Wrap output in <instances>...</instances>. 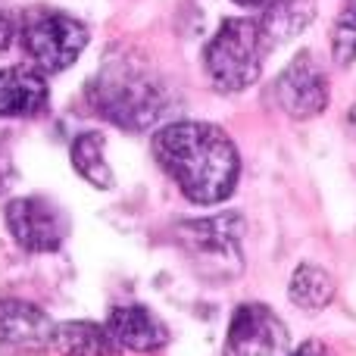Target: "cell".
<instances>
[{"label": "cell", "instance_id": "cell-20", "mask_svg": "<svg viewBox=\"0 0 356 356\" xmlns=\"http://www.w3.org/2000/svg\"><path fill=\"white\" fill-rule=\"evenodd\" d=\"M347 122H350V129L356 131V104L350 106V113H347Z\"/></svg>", "mask_w": 356, "mask_h": 356}, {"label": "cell", "instance_id": "cell-4", "mask_svg": "<svg viewBox=\"0 0 356 356\" xmlns=\"http://www.w3.org/2000/svg\"><path fill=\"white\" fill-rule=\"evenodd\" d=\"M19 50L25 66L41 75H54L79 63L81 50L88 47V29L75 16L54 6H31L19 16Z\"/></svg>", "mask_w": 356, "mask_h": 356}, {"label": "cell", "instance_id": "cell-15", "mask_svg": "<svg viewBox=\"0 0 356 356\" xmlns=\"http://www.w3.org/2000/svg\"><path fill=\"white\" fill-rule=\"evenodd\" d=\"M288 294H291V303L300 309H325L328 303L334 300V282L322 266L316 263H300L291 275V284H288Z\"/></svg>", "mask_w": 356, "mask_h": 356}, {"label": "cell", "instance_id": "cell-3", "mask_svg": "<svg viewBox=\"0 0 356 356\" xmlns=\"http://www.w3.org/2000/svg\"><path fill=\"white\" fill-rule=\"evenodd\" d=\"M266 54L269 47L257 19H225L203 47V69L209 85L222 94L247 91L263 72Z\"/></svg>", "mask_w": 356, "mask_h": 356}, {"label": "cell", "instance_id": "cell-18", "mask_svg": "<svg viewBox=\"0 0 356 356\" xmlns=\"http://www.w3.org/2000/svg\"><path fill=\"white\" fill-rule=\"evenodd\" d=\"M291 356H332V353H328V347L319 344V341H307V344H300Z\"/></svg>", "mask_w": 356, "mask_h": 356}, {"label": "cell", "instance_id": "cell-17", "mask_svg": "<svg viewBox=\"0 0 356 356\" xmlns=\"http://www.w3.org/2000/svg\"><path fill=\"white\" fill-rule=\"evenodd\" d=\"M19 38V16L10 10H0V54L10 50Z\"/></svg>", "mask_w": 356, "mask_h": 356}, {"label": "cell", "instance_id": "cell-10", "mask_svg": "<svg viewBox=\"0 0 356 356\" xmlns=\"http://www.w3.org/2000/svg\"><path fill=\"white\" fill-rule=\"evenodd\" d=\"M113 341L119 350H131V353H156L169 344V328L160 322V316L150 313L147 307H116L106 319Z\"/></svg>", "mask_w": 356, "mask_h": 356}, {"label": "cell", "instance_id": "cell-6", "mask_svg": "<svg viewBox=\"0 0 356 356\" xmlns=\"http://www.w3.org/2000/svg\"><path fill=\"white\" fill-rule=\"evenodd\" d=\"M6 228H10L13 241L29 253H54L69 234V219L63 209L47 197H16L6 203L3 209Z\"/></svg>", "mask_w": 356, "mask_h": 356}, {"label": "cell", "instance_id": "cell-19", "mask_svg": "<svg viewBox=\"0 0 356 356\" xmlns=\"http://www.w3.org/2000/svg\"><path fill=\"white\" fill-rule=\"evenodd\" d=\"M232 3L244 6V10H263V6H266V0H232Z\"/></svg>", "mask_w": 356, "mask_h": 356}, {"label": "cell", "instance_id": "cell-11", "mask_svg": "<svg viewBox=\"0 0 356 356\" xmlns=\"http://www.w3.org/2000/svg\"><path fill=\"white\" fill-rule=\"evenodd\" d=\"M47 79L31 66L0 69V119H29L47 110Z\"/></svg>", "mask_w": 356, "mask_h": 356}, {"label": "cell", "instance_id": "cell-12", "mask_svg": "<svg viewBox=\"0 0 356 356\" xmlns=\"http://www.w3.org/2000/svg\"><path fill=\"white\" fill-rule=\"evenodd\" d=\"M316 0H266V6L259 10V31L266 38V47H278L288 44L307 29L316 19Z\"/></svg>", "mask_w": 356, "mask_h": 356}, {"label": "cell", "instance_id": "cell-16", "mask_svg": "<svg viewBox=\"0 0 356 356\" xmlns=\"http://www.w3.org/2000/svg\"><path fill=\"white\" fill-rule=\"evenodd\" d=\"M332 56L334 66L347 69L356 60V3L344 6L332 25Z\"/></svg>", "mask_w": 356, "mask_h": 356}, {"label": "cell", "instance_id": "cell-7", "mask_svg": "<svg viewBox=\"0 0 356 356\" xmlns=\"http://www.w3.org/2000/svg\"><path fill=\"white\" fill-rule=\"evenodd\" d=\"M275 104L297 122L316 119L328 106V75L309 50H300L272 85Z\"/></svg>", "mask_w": 356, "mask_h": 356}, {"label": "cell", "instance_id": "cell-8", "mask_svg": "<svg viewBox=\"0 0 356 356\" xmlns=\"http://www.w3.org/2000/svg\"><path fill=\"white\" fill-rule=\"evenodd\" d=\"M225 356H291V334L266 303H241L228 322Z\"/></svg>", "mask_w": 356, "mask_h": 356}, {"label": "cell", "instance_id": "cell-2", "mask_svg": "<svg viewBox=\"0 0 356 356\" xmlns=\"http://www.w3.org/2000/svg\"><path fill=\"white\" fill-rule=\"evenodd\" d=\"M88 104L106 122L129 131H144L169 113V88L147 63L131 54H113L88 81Z\"/></svg>", "mask_w": 356, "mask_h": 356}, {"label": "cell", "instance_id": "cell-13", "mask_svg": "<svg viewBox=\"0 0 356 356\" xmlns=\"http://www.w3.org/2000/svg\"><path fill=\"white\" fill-rule=\"evenodd\" d=\"M50 350H56L60 356H116L119 347L106 325L75 319V322H56Z\"/></svg>", "mask_w": 356, "mask_h": 356}, {"label": "cell", "instance_id": "cell-5", "mask_svg": "<svg viewBox=\"0 0 356 356\" xmlns=\"http://www.w3.org/2000/svg\"><path fill=\"white\" fill-rule=\"evenodd\" d=\"M241 234L244 222L238 213H222L213 219H188L178 225V241L197 263L213 272L238 275L241 272Z\"/></svg>", "mask_w": 356, "mask_h": 356}, {"label": "cell", "instance_id": "cell-9", "mask_svg": "<svg viewBox=\"0 0 356 356\" xmlns=\"http://www.w3.org/2000/svg\"><path fill=\"white\" fill-rule=\"evenodd\" d=\"M50 316L29 300H0V350L10 353H41L54 341Z\"/></svg>", "mask_w": 356, "mask_h": 356}, {"label": "cell", "instance_id": "cell-1", "mask_svg": "<svg viewBox=\"0 0 356 356\" xmlns=\"http://www.w3.org/2000/svg\"><path fill=\"white\" fill-rule=\"evenodd\" d=\"M154 156L191 203L213 207L234 194L241 178V156L228 131L213 122L163 125L154 135Z\"/></svg>", "mask_w": 356, "mask_h": 356}, {"label": "cell", "instance_id": "cell-14", "mask_svg": "<svg viewBox=\"0 0 356 356\" xmlns=\"http://www.w3.org/2000/svg\"><path fill=\"white\" fill-rule=\"evenodd\" d=\"M69 160H72V169L85 178L94 188H113V169L106 163V141L100 131H81L75 135L72 147H69Z\"/></svg>", "mask_w": 356, "mask_h": 356}]
</instances>
